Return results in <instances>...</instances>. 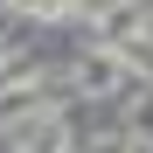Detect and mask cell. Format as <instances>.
<instances>
[{
  "mask_svg": "<svg viewBox=\"0 0 153 153\" xmlns=\"http://www.w3.org/2000/svg\"><path fill=\"white\" fill-rule=\"evenodd\" d=\"M76 91H91V97H118V91H132V70H125L111 49H97V56L76 63Z\"/></svg>",
  "mask_w": 153,
  "mask_h": 153,
  "instance_id": "1",
  "label": "cell"
},
{
  "mask_svg": "<svg viewBox=\"0 0 153 153\" xmlns=\"http://www.w3.org/2000/svg\"><path fill=\"white\" fill-rule=\"evenodd\" d=\"M42 118L49 105H42V76H14V84H0V125H21V118Z\"/></svg>",
  "mask_w": 153,
  "mask_h": 153,
  "instance_id": "2",
  "label": "cell"
},
{
  "mask_svg": "<svg viewBox=\"0 0 153 153\" xmlns=\"http://www.w3.org/2000/svg\"><path fill=\"white\" fill-rule=\"evenodd\" d=\"M21 153H70V125L56 118V111H42V118H28L21 125V139H14Z\"/></svg>",
  "mask_w": 153,
  "mask_h": 153,
  "instance_id": "3",
  "label": "cell"
},
{
  "mask_svg": "<svg viewBox=\"0 0 153 153\" xmlns=\"http://www.w3.org/2000/svg\"><path fill=\"white\" fill-rule=\"evenodd\" d=\"M125 125H132V139H153V84L125 91Z\"/></svg>",
  "mask_w": 153,
  "mask_h": 153,
  "instance_id": "4",
  "label": "cell"
},
{
  "mask_svg": "<svg viewBox=\"0 0 153 153\" xmlns=\"http://www.w3.org/2000/svg\"><path fill=\"white\" fill-rule=\"evenodd\" d=\"M70 14H76V21H91V28H111V21L125 14V0H70Z\"/></svg>",
  "mask_w": 153,
  "mask_h": 153,
  "instance_id": "5",
  "label": "cell"
},
{
  "mask_svg": "<svg viewBox=\"0 0 153 153\" xmlns=\"http://www.w3.org/2000/svg\"><path fill=\"white\" fill-rule=\"evenodd\" d=\"M0 70H7V42H0Z\"/></svg>",
  "mask_w": 153,
  "mask_h": 153,
  "instance_id": "6",
  "label": "cell"
}]
</instances>
